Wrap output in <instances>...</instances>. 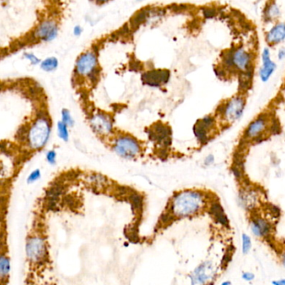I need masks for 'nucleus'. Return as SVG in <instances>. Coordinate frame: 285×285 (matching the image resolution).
<instances>
[{
  "label": "nucleus",
  "instance_id": "nucleus-1",
  "mask_svg": "<svg viewBox=\"0 0 285 285\" xmlns=\"http://www.w3.org/2000/svg\"><path fill=\"white\" fill-rule=\"evenodd\" d=\"M205 198L200 192L184 191L175 194L169 204V210L160 218L159 228L170 224L173 219L195 216L205 208Z\"/></svg>",
  "mask_w": 285,
  "mask_h": 285
},
{
  "label": "nucleus",
  "instance_id": "nucleus-2",
  "mask_svg": "<svg viewBox=\"0 0 285 285\" xmlns=\"http://www.w3.org/2000/svg\"><path fill=\"white\" fill-rule=\"evenodd\" d=\"M51 125L47 116L38 118L28 130V140L31 148L40 150L45 146L50 136Z\"/></svg>",
  "mask_w": 285,
  "mask_h": 285
},
{
  "label": "nucleus",
  "instance_id": "nucleus-3",
  "mask_svg": "<svg viewBox=\"0 0 285 285\" xmlns=\"http://www.w3.org/2000/svg\"><path fill=\"white\" fill-rule=\"evenodd\" d=\"M224 63L228 68L244 73L253 69V56L245 48H234L224 54Z\"/></svg>",
  "mask_w": 285,
  "mask_h": 285
},
{
  "label": "nucleus",
  "instance_id": "nucleus-4",
  "mask_svg": "<svg viewBox=\"0 0 285 285\" xmlns=\"http://www.w3.org/2000/svg\"><path fill=\"white\" fill-rule=\"evenodd\" d=\"M26 256L32 264L43 262L48 255L45 240L39 236L28 238L25 245Z\"/></svg>",
  "mask_w": 285,
  "mask_h": 285
},
{
  "label": "nucleus",
  "instance_id": "nucleus-5",
  "mask_svg": "<svg viewBox=\"0 0 285 285\" xmlns=\"http://www.w3.org/2000/svg\"><path fill=\"white\" fill-rule=\"evenodd\" d=\"M250 232L258 240H268L272 237L274 225L271 221L260 215H253L249 222Z\"/></svg>",
  "mask_w": 285,
  "mask_h": 285
},
{
  "label": "nucleus",
  "instance_id": "nucleus-6",
  "mask_svg": "<svg viewBox=\"0 0 285 285\" xmlns=\"http://www.w3.org/2000/svg\"><path fill=\"white\" fill-rule=\"evenodd\" d=\"M245 107V99L242 96H235L219 109L227 122L234 123L242 116Z\"/></svg>",
  "mask_w": 285,
  "mask_h": 285
},
{
  "label": "nucleus",
  "instance_id": "nucleus-7",
  "mask_svg": "<svg viewBox=\"0 0 285 285\" xmlns=\"http://www.w3.org/2000/svg\"><path fill=\"white\" fill-rule=\"evenodd\" d=\"M270 120L267 116L261 115L253 120L248 126L245 132V139L254 140L256 142H260L265 138V133L270 128Z\"/></svg>",
  "mask_w": 285,
  "mask_h": 285
},
{
  "label": "nucleus",
  "instance_id": "nucleus-8",
  "mask_svg": "<svg viewBox=\"0 0 285 285\" xmlns=\"http://www.w3.org/2000/svg\"><path fill=\"white\" fill-rule=\"evenodd\" d=\"M114 150L122 158L132 159L139 155L140 152V146L134 138L123 136L115 142Z\"/></svg>",
  "mask_w": 285,
  "mask_h": 285
},
{
  "label": "nucleus",
  "instance_id": "nucleus-9",
  "mask_svg": "<svg viewBox=\"0 0 285 285\" xmlns=\"http://www.w3.org/2000/svg\"><path fill=\"white\" fill-rule=\"evenodd\" d=\"M260 204V192L251 188H245L241 189L238 194V204L241 208L245 211H255Z\"/></svg>",
  "mask_w": 285,
  "mask_h": 285
},
{
  "label": "nucleus",
  "instance_id": "nucleus-10",
  "mask_svg": "<svg viewBox=\"0 0 285 285\" xmlns=\"http://www.w3.org/2000/svg\"><path fill=\"white\" fill-rule=\"evenodd\" d=\"M97 56L94 52H87L76 62V72L81 76H89L97 70Z\"/></svg>",
  "mask_w": 285,
  "mask_h": 285
},
{
  "label": "nucleus",
  "instance_id": "nucleus-11",
  "mask_svg": "<svg viewBox=\"0 0 285 285\" xmlns=\"http://www.w3.org/2000/svg\"><path fill=\"white\" fill-rule=\"evenodd\" d=\"M149 138L152 142L168 146L171 144V130L169 126L158 123L149 129Z\"/></svg>",
  "mask_w": 285,
  "mask_h": 285
},
{
  "label": "nucleus",
  "instance_id": "nucleus-12",
  "mask_svg": "<svg viewBox=\"0 0 285 285\" xmlns=\"http://www.w3.org/2000/svg\"><path fill=\"white\" fill-rule=\"evenodd\" d=\"M215 270L211 262H205L200 265L193 272L191 281L192 285H204L214 278Z\"/></svg>",
  "mask_w": 285,
  "mask_h": 285
},
{
  "label": "nucleus",
  "instance_id": "nucleus-13",
  "mask_svg": "<svg viewBox=\"0 0 285 285\" xmlns=\"http://www.w3.org/2000/svg\"><path fill=\"white\" fill-rule=\"evenodd\" d=\"M169 78V72L165 70H157L143 74L142 82L149 86L159 87L161 84H166Z\"/></svg>",
  "mask_w": 285,
  "mask_h": 285
},
{
  "label": "nucleus",
  "instance_id": "nucleus-14",
  "mask_svg": "<svg viewBox=\"0 0 285 285\" xmlns=\"http://www.w3.org/2000/svg\"><path fill=\"white\" fill-rule=\"evenodd\" d=\"M58 26L52 20L44 21L38 26L34 33L36 38L41 41H52L58 36Z\"/></svg>",
  "mask_w": 285,
  "mask_h": 285
},
{
  "label": "nucleus",
  "instance_id": "nucleus-15",
  "mask_svg": "<svg viewBox=\"0 0 285 285\" xmlns=\"http://www.w3.org/2000/svg\"><path fill=\"white\" fill-rule=\"evenodd\" d=\"M90 124L93 130L99 135H108L112 132V122L109 116L104 114L93 116Z\"/></svg>",
  "mask_w": 285,
  "mask_h": 285
},
{
  "label": "nucleus",
  "instance_id": "nucleus-16",
  "mask_svg": "<svg viewBox=\"0 0 285 285\" xmlns=\"http://www.w3.org/2000/svg\"><path fill=\"white\" fill-rule=\"evenodd\" d=\"M262 66L260 70V78L263 82H267L275 73L276 64L271 60L270 51L268 48H264L262 52Z\"/></svg>",
  "mask_w": 285,
  "mask_h": 285
},
{
  "label": "nucleus",
  "instance_id": "nucleus-17",
  "mask_svg": "<svg viewBox=\"0 0 285 285\" xmlns=\"http://www.w3.org/2000/svg\"><path fill=\"white\" fill-rule=\"evenodd\" d=\"M268 44H278L285 40V23L275 24L268 31L265 36Z\"/></svg>",
  "mask_w": 285,
  "mask_h": 285
},
{
  "label": "nucleus",
  "instance_id": "nucleus-18",
  "mask_svg": "<svg viewBox=\"0 0 285 285\" xmlns=\"http://www.w3.org/2000/svg\"><path fill=\"white\" fill-rule=\"evenodd\" d=\"M210 128H208L203 123L202 120H198L197 123L195 124V128H194V132L198 140L200 142L201 144H206L209 142V130Z\"/></svg>",
  "mask_w": 285,
  "mask_h": 285
},
{
  "label": "nucleus",
  "instance_id": "nucleus-19",
  "mask_svg": "<svg viewBox=\"0 0 285 285\" xmlns=\"http://www.w3.org/2000/svg\"><path fill=\"white\" fill-rule=\"evenodd\" d=\"M10 272V258L6 254H0V281L7 280Z\"/></svg>",
  "mask_w": 285,
  "mask_h": 285
},
{
  "label": "nucleus",
  "instance_id": "nucleus-20",
  "mask_svg": "<svg viewBox=\"0 0 285 285\" xmlns=\"http://www.w3.org/2000/svg\"><path fill=\"white\" fill-rule=\"evenodd\" d=\"M150 17V8H144L139 11L133 17L130 21V27L133 30L139 28L142 24L144 23Z\"/></svg>",
  "mask_w": 285,
  "mask_h": 285
},
{
  "label": "nucleus",
  "instance_id": "nucleus-21",
  "mask_svg": "<svg viewBox=\"0 0 285 285\" xmlns=\"http://www.w3.org/2000/svg\"><path fill=\"white\" fill-rule=\"evenodd\" d=\"M264 16H265V20L266 21L272 22V21L276 20L280 16V8H279L276 4L270 3L265 8Z\"/></svg>",
  "mask_w": 285,
  "mask_h": 285
},
{
  "label": "nucleus",
  "instance_id": "nucleus-22",
  "mask_svg": "<svg viewBox=\"0 0 285 285\" xmlns=\"http://www.w3.org/2000/svg\"><path fill=\"white\" fill-rule=\"evenodd\" d=\"M253 248L252 238L247 234L241 235V252L243 254L247 255L251 252Z\"/></svg>",
  "mask_w": 285,
  "mask_h": 285
},
{
  "label": "nucleus",
  "instance_id": "nucleus-23",
  "mask_svg": "<svg viewBox=\"0 0 285 285\" xmlns=\"http://www.w3.org/2000/svg\"><path fill=\"white\" fill-rule=\"evenodd\" d=\"M88 182L93 184V186L103 188L109 182V180L101 174H93L88 176Z\"/></svg>",
  "mask_w": 285,
  "mask_h": 285
},
{
  "label": "nucleus",
  "instance_id": "nucleus-24",
  "mask_svg": "<svg viewBox=\"0 0 285 285\" xmlns=\"http://www.w3.org/2000/svg\"><path fill=\"white\" fill-rule=\"evenodd\" d=\"M58 66V60L54 57H50L44 60L41 64V69L46 72H51L55 70Z\"/></svg>",
  "mask_w": 285,
  "mask_h": 285
},
{
  "label": "nucleus",
  "instance_id": "nucleus-25",
  "mask_svg": "<svg viewBox=\"0 0 285 285\" xmlns=\"http://www.w3.org/2000/svg\"><path fill=\"white\" fill-rule=\"evenodd\" d=\"M58 136L62 140H64V142H68V138H69L68 126L64 123L62 122L58 123Z\"/></svg>",
  "mask_w": 285,
  "mask_h": 285
},
{
  "label": "nucleus",
  "instance_id": "nucleus-26",
  "mask_svg": "<svg viewBox=\"0 0 285 285\" xmlns=\"http://www.w3.org/2000/svg\"><path fill=\"white\" fill-rule=\"evenodd\" d=\"M62 122L64 123L67 126H70V128L74 125V120L68 110L64 109L62 110Z\"/></svg>",
  "mask_w": 285,
  "mask_h": 285
},
{
  "label": "nucleus",
  "instance_id": "nucleus-27",
  "mask_svg": "<svg viewBox=\"0 0 285 285\" xmlns=\"http://www.w3.org/2000/svg\"><path fill=\"white\" fill-rule=\"evenodd\" d=\"M41 178V172L40 170H33V172H31L30 175L28 176V184H34L36 182H38Z\"/></svg>",
  "mask_w": 285,
  "mask_h": 285
},
{
  "label": "nucleus",
  "instance_id": "nucleus-28",
  "mask_svg": "<svg viewBox=\"0 0 285 285\" xmlns=\"http://www.w3.org/2000/svg\"><path fill=\"white\" fill-rule=\"evenodd\" d=\"M241 278L246 282H251L255 280V275L251 272H244L241 274Z\"/></svg>",
  "mask_w": 285,
  "mask_h": 285
},
{
  "label": "nucleus",
  "instance_id": "nucleus-29",
  "mask_svg": "<svg viewBox=\"0 0 285 285\" xmlns=\"http://www.w3.org/2000/svg\"><path fill=\"white\" fill-rule=\"evenodd\" d=\"M203 14H204V16H205L206 18H212L215 17L217 13H216V10L215 8H205L203 10Z\"/></svg>",
  "mask_w": 285,
  "mask_h": 285
},
{
  "label": "nucleus",
  "instance_id": "nucleus-30",
  "mask_svg": "<svg viewBox=\"0 0 285 285\" xmlns=\"http://www.w3.org/2000/svg\"><path fill=\"white\" fill-rule=\"evenodd\" d=\"M46 159L48 160V162L51 165H54L56 163V159H57V154L54 150H50L47 153L46 155Z\"/></svg>",
  "mask_w": 285,
  "mask_h": 285
},
{
  "label": "nucleus",
  "instance_id": "nucleus-31",
  "mask_svg": "<svg viewBox=\"0 0 285 285\" xmlns=\"http://www.w3.org/2000/svg\"><path fill=\"white\" fill-rule=\"evenodd\" d=\"M24 57H25L26 59L28 60V62H30L31 64H33V66H36V64L40 63V60L37 58L33 54H26Z\"/></svg>",
  "mask_w": 285,
  "mask_h": 285
},
{
  "label": "nucleus",
  "instance_id": "nucleus-32",
  "mask_svg": "<svg viewBox=\"0 0 285 285\" xmlns=\"http://www.w3.org/2000/svg\"><path fill=\"white\" fill-rule=\"evenodd\" d=\"M279 258H280V262L282 265V267L285 270V247L283 248L282 250H280Z\"/></svg>",
  "mask_w": 285,
  "mask_h": 285
},
{
  "label": "nucleus",
  "instance_id": "nucleus-33",
  "mask_svg": "<svg viewBox=\"0 0 285 285\" xmlns=\"http://www.w3.org/2000/svg\"><path fill=\"white\" fill-rule=\"evenodd\" d=\"M278 60H283L285 59V48H280L277 54Z\"/></svg>",
  "mask_w": 285,
  "mask_h": 285
},
{
  "label": "nucleus",
  "instance_id": "nucleus-34",
  "mask_svg": "<svg viewBox=\"0 0 285 285\" xmlns=\"http://www.w3.org/2000/svg\"><path fill=\"white\" fill-rule=\"evenodd\" d=\"M215 162V158H214V156L210 155L208 156L206 159L205 160V166H210L211 164H213Z\"/></svg>",
  "mask_w": 285,
  "mask_h": 285
},
{
  "label": "nucleus",
  "instance_id": "nucleus-35",
  "mask_svg": "<svg viewBox=\"0 0 285 285\" xmlns=\"http://www.w3.org/2000/svg\"><path fill=\"white\" fill-rule=\"evenodd\" d=\"M272 285H285V278H280V280H273L271 282Z\"/></svg>",
  "mask_w": 285,
  "mask_h": 285
},
{
  "label": "nucleus",
  "instance_id": "nucleus-36",
  "mask_svg": "<svg viewBox=\"0 0 285 285\" xmlns=\"http://www.w3.org/2000/svg\"><path fill=\"white\" fill-rule=\"evenodd\" d=\"M82 32H83V30H82L80 26H76L75 28H73V34H74L76 36H80Z\"/></svg>",
  "mask_w": 285,
  "mask_h": 285
},
{
  "label": "nucleus",
  "instance_id": "nucleus-37",
  "mask_svg": "<svg viewBox=\"0 0 285 285\" xmlns=\"http://www.w3.org/2000/svg\"><path fill=\"white\" fill-rule=\"evenodd\" d=\"M220 285H232V282L226 280V281H224V282H223Z\"/></svg>",
  "mask_w": 285,
  "mask_h": 285
}]
</instances>
